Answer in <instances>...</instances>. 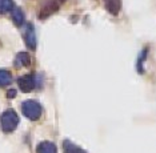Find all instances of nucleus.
<instances>
[{"instance_id":"obj_1","label":"nucleus","mask_w":156,"mask_h":153,"mask_svg":"<svg viewBox=\"0 0 156 153\" xmlns=\"http://www.w3.org/2000/svg\"><path fill=\"white\" fill-rule=\"evenodd\" d=\"M19 124V116L13 109H7V111L0 116V127L4 132L9 133L16 129Z\"/></svg>"},{"instance_id":"obj_2","label":"nucleus","mask_w":156,"mask_h":153,"mask_svg":"<svg viewBox=\"0 0 156 153\" xmlns=\"http://www.w3.org/2000/svg\"><path fill=\"white\" fill-rule=\"evenodd\" d=\"M22 111H23V115L26 116L27 119L32 120V121L40 119V116H41V106L35 100L24 101L22 104Z\"/></svg>"},{"instance_id":"obj_3","label":"nucleus","mask_w":156,"mask_h":153,"mask_svg":"<svg viewBox=\"0 0 156 153\" xmlns=\"http://www.w3.org/2000/svg\"><path fill=\"white\" fill-rule=\"evenodd\" d=\"M17 84H19L20 89L27 93V92H31L36 87V79H35L34 75H24V76L19 77Z\"/></svg>"},{"instance_id":"obj_4","label":"nucleus","mask_w":156,"mask_h":153,"mask_svg":"<svg viewBox=\"0 0 156 153\" xmlns=\"http://www.w3.org/2000/svg\"><path fill=\"white\" fill-rule=\"evenodd\" d=\"M62 3H63V0H48L44 4L43 8H41V12L39 13V16H40L41 19H44V17L52 15L55 11H58V8L60 7Z\"/></svg>"},{"instance_id":"obj_5","label":"nucleus","mask_w":156,"mask_h":153,"mask_svg":"<svg viewBox=\"0 0 156 153\" xmlns=\"http://www.w3.org/2000/svg\"><path fill=\"white\" fill-rule=\"evenodd\" d=\"M24 39H26V44L30 49L36 48V35H35L32 24H28L27 26V30L24 32Z\"/></svg>"},{"instance_id":"obj_6","label":"nucleus","mask_w":156,"mask_h":153,"mask_svg":"<svg viewBox=\"0 0 156 153\" xmlns=\"http://www.w3.org/2000/svg\"><path fill=\"white\" fill-rule=\"evenodd\" d=\"M104 7L107 8V11L112 15H118L122 8V0H103Z\"/></svg>"},{"instance_id":"obj_7","label":"nucleus","mask_w":156,"mask_h":153,"mask_svg":"<svg viewBox=\"0 0 156 153\" xmlns=\"http://www.w3.org/2000/svg\"><path fill=\"white\" fill-rule=\"evenodd\" d=\"M31 64V57L27 52H19L15 57V67L22 68V67H28Z\"/></svg>"},{"instance_id":"obj_8","label":"nucleus","mask_w":156,"mask_h":153,"mask_svg":"<svg viewBox=\"0 0 156 153\" xmlns=\"http://www.w3.org/2000/svg\"><path fill=\"white\" fill-rule=\"evenodd\" d=\"M36 153H58V149H56V145L51 141H43L37 145Z\"/></svg>"},{"instance_id":"obj_9","label":"nucleus","mask_w":156,"mask_h":153,"mask_svg":"<svg viewBox=\"0 0 156 153\" xmlns=\"http://www.w3.org/2000/svg\"><path fill=\"white\" fill-rule=\"evenodd\" d=\"M12 20H13V23L16 24V26H22V24L24 23V13H23V11L20 9V8H17V7H15L12 11Z\"/></svg>"},{"instance_id":"obj_10","label":"nucleus","mask_w":156,"mask_h":153,"mask_svg":"<svg viewBox=\"0 0 156 153\" xmlns=\"http://www.w3.org/2000/svg\"><path fill=\"white\" fill-rule=\"evenodd\" d=\"M12 81V75L11 72L5 69H0V87H5V85L11 84Z\"/></svg>"},{"instance_id":"obj_11","label":"nucleus","mask_w":156,"mask_h":153,"mask_svg":"<svg viewBox=\"0 0 156 153\" xmlns=\"http://www.w3.org/2000/svg\"><path fill=\"white\" fill-rule=\"evenodd\" d=\"M64 153H86L81 148H79L77 145L72 144L71 141H64Z\"/></svg>"},{"instance_id":"obj_12","label":"nucleus","mask_w":156,"mask_h":153,"mask_svg":"<svg viewBox=\"0 0 156 153\" xmlns=\"http://www.w3.org/2000/svg\"><path fill=\"white\" fill-rule=\"evenodd\" d=\"M15 8L13 0H0V13L9 12Z\"/></svg>"},{"instance_id":"obj_13","label":"nucleus","mask_w":156,"mask_h":153,"mask_svg":"<svg viewBox=\"0 0 156 153\" xmlns=\"http://www.w3.org/2000/svg\"><path fill=\"white\" fill-rule=\"evenodd\" d=\"M16 96V91L15 89H9L8 92H7V97H9V99H13Z\"/></svg>"}]
</instances>
